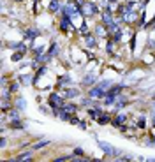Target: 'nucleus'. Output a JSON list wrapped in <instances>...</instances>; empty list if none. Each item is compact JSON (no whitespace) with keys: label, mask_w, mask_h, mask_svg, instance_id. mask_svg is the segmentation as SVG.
<instances>
[{"label":"nucleus","mask_w":155,"mask_h":162,"mask_svg":"<svg viewBox=\"0 0 155 162\" xmlns=\"http://www.w3.org/2000/svg\"><path fill=\"white\" fill-rule=\"evenodd\" d=\"M30 159V152H27V153H21L20 157H16V160L21 162V160H28Z\"/></svg>","instance_id":"obj_11"},{"label":"nucleus","mask_w":155,"mask_h":162,"mask_svg":"<svg viewBox=\"0 0 155 162\" xmlns=\"http://www.w3.org/2000/svg\"><path fill=\"white\" fill-rule=\"evenodd\" d=\"M62 28H65V30H71V32L74 30L73 25H71V23H67V20H63V21H62Z\"/></svg>","instance_id":"obj_13"},{"label":"nucleus","mask_w":155,"mask_h":162,"mask_svg":"<svg viewBox=\"0 0 155 162\" xmlns=\"http://www.w3.org/2000/svg\"><path fill=\"white\" fill-rule=\"evenodd\" d=\"M62 109H63L65 113H74V111H76V108H74L73 104H63Z\"/></svg>","instance_id":"obj_9"},{"label":"nucleus","mask_w":155,"mask_h":162,"mask_svg":"<svg viewBox=\"0 0 155 162\" xmlns=\"http://www.w3.org/2000/svg\"><path fill=\"white\" fill-rule=\"evenodd\" d=\"M99 122H101V123H106V122H109V116H108V115H101V118H99Z\"/></svg>","instance_id":"obj_18"},{"label":"nucleus","mask_w":155,"mask_h":162,"mask_svg":"<svg viewBox=\"0 0 155 162\" xmlns=\"http://www.w3.org/2000/svg\"><path fill=\"white\" fill-rule=\"evenodd\" d=\"M99 144H101V148H102L104 153H108V155H115V153H116L111 144H108V143H99Z\"/></svg>","instance_id":"obj_5"},{"label":"nucleus","mask_w":155,"mask_h":162,"mask_svg":"<svg viewBox=\"0 0 155 162\" xmlns=\"http://www.w3.org/2000/svg\"><path fill=\"white\" fill-rule=\"evenodd\" d=\"M50 9H51V11H55V12H57V11L60 9V4H58L57 0H53V2H51V5H50Z\"/></svg>","instance_id":"obj_14"},{"label":"nucleus","mask_w":155,"mask_h":162,"mask_svg":"<svg viewBox=\"0 0 155 162\" xmlns=\"http://www.w3.org/2000/svg\"><path fill=\"white\" fill-rule=\"evenodd\" d=\"M57 51H58V46H57V44H53V46H51V53H50V55H53V53H57Z\"/></svg>","instance_id":"obj_24"},{"label":"nucleus","mask_w":155,"mask_h":162,"mask_svg":"<svg viewBox=\"0 0 155 162\" xmlns=\"http://www.w3.org/2000/svg\"><path fill=\"white\" fill-rule=\"evenodd\" d=\"M93 81H95V74H88V76L83 79V85H92Z\"/></svg>","instance_id":"obj_8"},{"label":"nucleus","mask_w":155,"mask_h":162,"mask_svg":"<svg viewBox=\"0 0 155 162\" xmlns=\"http://www.w3.org/2000/svg\"><path fill=\"white\" fill-rule=\"evenodd\" d=\"M11 118H12L14 122H18V113H16V111H11Z\"/></svg>","instance_id":"obj_22"},{"label":"nucleus","mask_w":155,"mask_h":162,"mask_svg":"<svg viewBox=\"0 0 155 162\" xmlns=\"http://www.w3.org/2000/svg\"><path fill=\"white\" fill-rule=\"evenodd\" d=\"M34 37H37V30H28L27 32V39H34Z\"/></svg>","instance_id":"obj_16"},{"label":"nucleus","mask_w":155,"mask_h":162,"mask_svg":"<svg viewBox=\"0 0 155 162\" xmlns=\"http://www.w3.org/2000/svg\"><path fill=\"white\" fill-rule=\"evenodd\" d=\"M104 23H106V25H113V18H111L109 11H106V12H104Z\"/></svg>","instance_id":"obj_7"},{"label":"nucleus","mask_w":155,"mask_h":162,"mask_svg":"<svg viewBox=\"0 0 155 162\" xmlns=\"http://www.w3.org/2000/svg\"><path fill=\"white\" fill-rule=\"evenodd\" d=\"M50 106H51V108H55V109L62 108V106H63L62 97H60L58 93H51V95H50Z\"/></svg>","instance_id":"obj_1"},{"label":"nucleus","mask_w":155,"mask_h":162,"mask_svg":"<svg viewBox=\"0 0 155 162\" xmlns=\"http://www.w3.org/2000/svg\"><path fill=\"white\" fill-rule=\"evenodd\" d=\"M95 32H97L99 35H106V30H104V27H102V25H99V27L95 28Z\"/></svg>","instance_id":"obj_17"},{"label":"nucleus","mask_w":155,"mask_h":162,"mask_svg":"<svg viewBox=\"0 0 155 162\" xmlns=\"http://www.w3.org/2000/svg\"><path fill=\"white\" fill-rule=\"evenodd\" d=\"M48 139H44V141H41V143H37V144H34V148H35V150H39V148H42V146H46V144H48Z\"/></svg>","instance_id":"obj_15"},{"label":"nucleus","mask_w":155,"mask_h":162,"mask_svg":"<svg viewBox=\"0 0 155 162\" xmlns=\"http://www.w3.org/2000/svg\"><path fill=\"white\" fill-rule=\"evenodd\" d=\"M90 97H92V99H101V97H104V90L93 86L92 90H90Z\"/></svg>","instance_id":"obj_4"},{"label":"nucleus","mask_w":155,"mask_h":162,"mask_svg":"<svg viewBox=\"0 0 155 162\" xmlns=\"http://www.w3.org/2000/svg\"><path fill=\"white\" fill-rule=\"evenodd\" d=\"M78 11H79V7H78V5L69 4V5L65 7V14H67V16H76V14H78Z\"/></svg>","instance_id":"obj_3"},{"label":"nucleus","mask_w":155,"mask_h":162,"mask_svg":"<svg viewBox=\"0 0 155 162\" xmlns=\"http://www.w3.org/2000/svg\"><path fill=\"white\" fill-rule=\"evenodd\" d=\"M81 12L85 16H93V14L97 12V5H95V4H90V2H88V4H83Z\"/></svg>","instance_id":"obj_2"},{"label":"nucleus","mask_w":155,"mask_h":162,"mask_svg":"<svg viewBox=\"0 0 155 162\" xmlns=\"http://www.w3.org/2000/svg\"><path fill=\"white\" fill-rule=\"evenodd\" d=\"M21 57H23V51H20V53H14V55H12V60L16 62V60H20Z\"/></svg>","instance_id":"obj_19"},{"label":"nucleus","mask_w":155,"mask_h":162,"mask_svg":"<svg viewBox=\"0 0 155 162\" xmlns=\"http://www.w3.org/2000/svg\"><path fill=\"white\" fill-rule=\"evenodd\" d=\"M21 81H23V83H30V78H28V76H23Z\"/></svg>","instance_id":"obj_25"},{"label":"nucleus","mask_w":155,"mask_h":162,"mask_svg":"<svg viewBox=\"0 0 155 162\" xmlns=\"http://www.w3.org/2000/svg\"><path fill=\"white\" fill-rule=\"evenodd\" d=\"M153 123H155V113H153Z\"/></svg>","instance_id":"obj_26"},{"label":"nucleus","mask_w":155,"mask_h":162,"mask_svg":"<svg viewBox=\"0 0 155 162\" xmlns=\"http://www.w3.org/2000/svg\"><path fill=\"white\" fill-rule=\"evenodd\" d=\"M16 106H18V108H23V106H25V101H23V99H18V102H16Z\"/></svg>","instance_id":"obj_21"},{"label":"nucleus","mask_w":155,"mask_h":162,"mask_svg":"<svg viewBox=\"0 0 155 162\" xmlns=\"http://www.w3.org/2000/svg\"><path fill=\"white\" fill-rule=\"evenodd\" d=\"M86 44H88V46H93V44H95V39H93V37H86Z\"/></svg>","instance_id":"obj_20"},{"label":"nucleus","mask_w":155,"mask_h":162,"mask_svg":"<svg viewBox=\"0 0 155 162\" xmlns=\"http://www.w3.org/2000/svg\"><path fill=\"white\" fill-rule=\"evenodd\" d=\"M125 102H127V101H125V99H120V101H118V104H116V106H118V108H124V106H125Z\"/></svg>","instance_id":"obj_23"},{"label":"nucleus","mask_w":155,"mask_h":162,"mask_svg":"<svg viewBox=\"0 0 155 162\" xmlns=\"http://www.w3.org/2000/svg\"><path fill=\"white\" fill-rule=\"evenodd\" d=\"M124 122H125V116H124V115H118V116L115 118V122H113V123H115V125H122Z\"/></svg>","instance_id":"obj_12"},{"label":"nucleus","mask_w":155,"mask_h":162,"mask_svg":"<svg viewBox=\"0 0 155 162\" xmlns=\"http://www.w3.org/2000/svg\"><path fill=\"white\" fill-rule=\"evenodd\" d=\"M153 113H155V104H153Z\"/></svg>","instance_id":"obj_27"},{"label":"nucleus","mask_w":155,"mask_h":162,"mask_svg":"<svg viewBox=\"0 0 155 162\" xmlns=\"http://www.w3.org/2000/svg\"><path fill=\"white\" fill-rule=\"evenodd\" d=\"M111 86V81H101L99 85H97V88H101V90H106V88H109Z\"/></svg>","instance_id":"obj_10"},{"label":"nucleus","mask_w":155,"mask_h":162,"mask_svg":"<svg viewBox=\"0 0 155 162\" xmlns=\"http://www.w3.org/2000/svg\"><path fill=\"white\" fill-rule=\"evenodd\" d=\"M65 95L71 99V97H78L79 95V90H76V88H69V90L65 92Z\"/></svg>","instance_id":"obj_6"}]
</instances>
